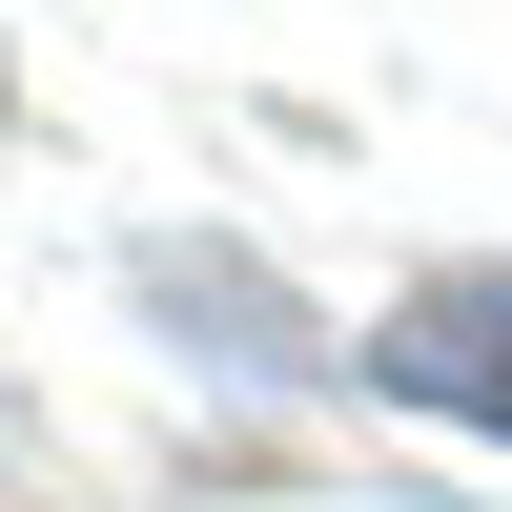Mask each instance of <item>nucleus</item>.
I'll use <instances>...</instances> for the list:
<instances>
[{"mask_svg":"<svg viewBox=\"0 0 512 512\" xmlns=\"http://www.w3.org/2000/svg\"><path fill=\"white\" fill-rule=\"evenodd\" d=\"M369 369H390V390H431V410H472V431H512V267H451V287H410Z\"/></svg>","mask_w":512,"mask_h":512,"instance_id":"1","label":"nucleus"}]
</instances>
